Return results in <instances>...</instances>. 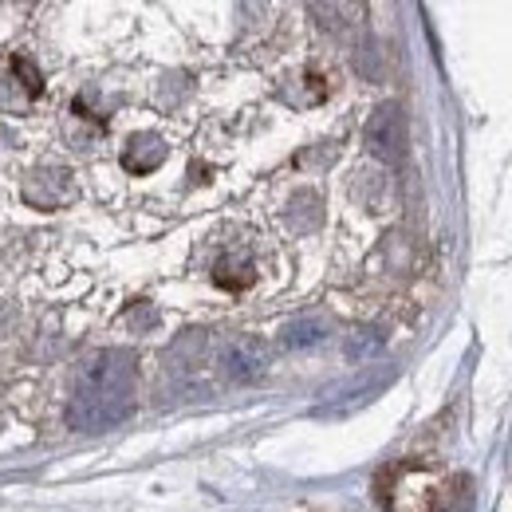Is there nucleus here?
Wrapping results in <instances>:
<instances>
[{"mask_svg": "<svg viewBox=\"0 0 512 512\" xmlns=\"http://www.w3.org/2000/svg\"><path fill=\"white\" fill-rule=\"evenodd\" d=\"M383 347V335L375 331V327H363V331H355L351 339H347V359H367V355H375Z\"/></svg>", "mask_w": 512, "mask_h": 512, "instance_id": "10", "label": "nucleus"}, {"mask_svg": "<svg viewBox=\"0 0 512 512\" xmlns=\"http://www.w3.org/2000/svg\"><path fill=\"white\" fill-rule=\"evenodd\" d=\"M20 193H24V201L32 209H64V205H71L79 197V186H75L67 166H40V170H32L24 178V190Z\"/></svg>", "mask_w": 512, "mask_h": 512, "instance_id": "2", "label": "nucleus"}, {"mask_svg": "<svg viewBox=\"0 0 512 512\" xmlns=\"http://www.w3.org/2000/svg\"><path fill=\"white\" fill-rule=\"evenodd\" d=\"M134 386H138L134 351H123V347L99 351L75 379L71 402H67V426L83 434L119 426L134 410Z\"/></svg>", "mask_w": 512, "mask_h": 512, "instance_id": "1", "label": "nucleus"}, {"mask_svg": "<svg viewBox=\"0 0 512 512\" xmlns=\"http://www.w3.org/2000/svg\"><path fill=\"white\" fill-rule=\"evenodd\" d=\"M12 71H20V79H24V91H28V95H40V91H44V79H40V71L32 67L28 56H12Z\"/></svg>", "mask_w": 512, "mask_h": 512, "instance_id": "12", "label": "nucleus"}, {"mask_svg": "<svg viewBox=\"0 0 512 512\" xmlns=\"http://www.w3.org/2000/svg\"><path fill=\"white\" fill-rule=\"evenodd\" d=\"M268 363H272L268 343L256 335H237L221 355V367L233 383H260L268 375Z\"/></svg>", "mask_w": 512, "mask_h": 512, "instance_id": "3", "label": "nucleus"}, {"mask_svg": "<svg viewBox=\"0 0 512 512\" xmlns=\"http://www.w3.org/2000/svg\"><path fill=\"white\" fill-rule=\"evenodd\" d=\"M390 383V371H363V375H355V379H347V383L331 386L323 398L327 402H343V398H371L375 390H383Z\"/></svg>", "mask_w": 512, "mask_h": 512, "instance_id": "7", "label": "nucleus"}, {"mask_svg": "<svg viewBox=\"0 0 512 512\" xmlns=\"http://www.w3.org/2000/svg\"><path fill=\"white\" fill-rule=\"evenodd\" d=\"M166 154H170V146L158 134H130L127 146H123V170H130V174H154L166 162Z\"/></svg>", "mask_w": 512, "mask_h": 512, "instance_id": "5", "label": "nucleus"}, {"mask_svg": "<svg viewBox=\"0 0 512 512\" xmlns=\"http://www.w3.org/2000/svg\"><path fill=\"white\" fill-rule=\"evenodd\" d=\"M320 197L316 193H296L292 197V205H288V225L296 229V233H312L316 225H320Z\"/></svg>", "mask_w": 512, "mask_h": 512, "instance_id": "9", "label": "nucleus"}, {"mask_svg": "<svg viewBox=\"0 0 512 512\" xmlns=\"http://www.w3.org/2000/svg\"><path fill=\"white\" fill-rule=\"evenodd\" d=\"M367 150L379 158V162H398L402 150H406V123H402V111L394 103H383L371 119H367Z\"/></svg>", "mask_w": 512, "mask_h": 512, "instance_id": "4", "label": "nucleus"}, {"mask_svg": "<svg viewBox=\"0 0 512 512\" xmlns=\"http://www.w3.org/2000/svg\"><path fill=\"white\" fill-rule=\"evenodd\" d=\"M4 138H8V134H4V130H0V142H4Z\"/></svg>", "mask_w": 512, "mask_h": 512, "instance_id": "13", "label": "nucleus"}, {"mask_svg": "<svg viewBox=\"0 0 512 512\" xmlns=\"http://www.w3.org/2000/svg\"><path fill=\"white\" fill-rule=\"evenodd\" d=\"M213 280L221 284V288H249L256 280V272H253V260L249 256H221L217 260V268H213Z\"/></svg>", "mask_w": 512, "mask_h": 512, "instance_id": "8", "label": "nucleus"}, {"mask_svg": "<svg viewBox=\"0 0 512 512\" xmlns=\"http://www.w3.org/2000/svg\"><path fill=\"white\" fill-rule=\"evenodd\" d=\"M430 512H469V481H453V489H446Z\"/></svg>", "mask_w": 512, "mask_h": 512, "instance_id": "11", "label": "nucleus"}, {"mask_svg": "<svg viewBox=\"0 0 512 512\" xmlns=\"http://www.w3.org/2000/svg\"><path fill=\"white\" fill-rule=\"evenodd\" d=\"M327 331H331V323L323 320V316H300V320H292L284 327V347H288V351L316 347V343L327 339Z\"/></svg>", "mask_w": 512, "mask_h": 512, "instance_id": "6", "label": "nucleus"}]
</instances>
